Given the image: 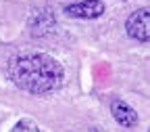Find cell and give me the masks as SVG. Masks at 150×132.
Returning <instances> with one entry per match:
<instances>
[{"label":"cell","mask_w":150,"mask_h":132,"mask_svg":"<svg viewBox=\"0 0 150 132\" xmlns=\"http://www.w3.org/2000/svg\"><path fill=\"white\" fill-rule=\"evenodd\" d=\"M8 73L19 88L31 94L56 90L65 80L63 65L50 55L42 52H23L13 57L8 63Z\"/></svg>","instance_id":"obj_1"},{"label":"cell","mask_w":150,"mask_h":132,"mask_svg":"<svg viewBox=\"0 0 150 132\" xmlns=\"http://www.w3.org/2000/svg\"><path fill=\"white\" fill-rule=\"evenodd\" d=\"M127 34L140 42H150V9H140L131 13L125 21Z\"/></svg>","instance_id":"obj_2"},{"label":"cell","mask_w":150,"mask_h":132,"mask_svg":"<svg viewBox=\"0 0 150 132\" xmlns=\"http://www.w3.org/2000/svg\"><path fill=\"white\" fill-rule=\"evenodd\" d=\"M104 13V2L102 0H79L65 6V15L73 19H96Z\"/></svg>","instance_id":"obj_3"},{"label":"cell","mask_w":150,"mask_h":132,"mask_svg":"<svg viewBox=\"0 0 150 132\" xmlns=\"http://www.w3.org/2000/svg\"><path fill=\"white\" fill-rule=\"evenodd\" d=\"M110 111H112V118H115L123 128H134V126L138 124V113H136V109H131L125 101H112Z\"/></svg>","instance_id":"obj_4"},{"label":"cell","mask_w":150,"mask_h":132,"mask_svg":"<svg viewBox=\"0 0 150 132\" xmlns=\"http://www.w3.org/2000/svg\"><path fill=\"white\" fill-rule=\"evenodd\" d=\"M11 132H40V130H38L35 122H31V120L23 118V120H19V122L15 124V128H13Z\"/></svg>","instance_id":"obj_5"}]
</instances>
